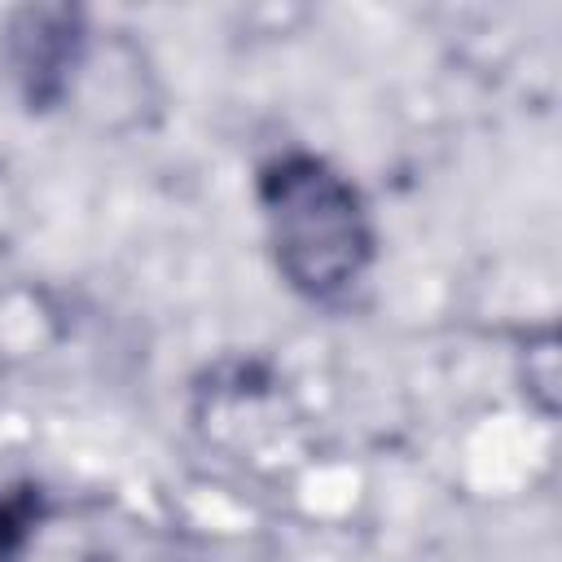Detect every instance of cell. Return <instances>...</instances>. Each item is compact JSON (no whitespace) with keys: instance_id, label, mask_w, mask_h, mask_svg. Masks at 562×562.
<instances>
[{"instance_id":"obj_1","label":"cell","mask_w":562,"mask_h":562,"mask_svg":"<svg viewBox=\"0 0 562 562\" xmlns=\"http://www.w3.org/2000/svg\"><path fill=\"white\" fill-rule=\"evenodd\" d=\"M259 206L281 277L303 299H338L373 263V220L360 189L321 154L290 149L259 167Z\"/></svg>"},{"instance_id":"obj_2","label":"cell","mask_w":562,"mask_h":562,"mask_svg":"<svg viewBox=\"0 0 562 562\" xmlns=\"http://www.w3.org/2000/svg\"><path fill=\"white\" fill-rule=\"evenodd\" d=\"M88 22L75 4H26L13 9L0 35L4 70L31 114H48L70 97L75 70L83 66Z\"/></svg>"},{"instance_id":"obj_3","label":"cell","mask_w":562,"mask_h":562,"mask_svg":"<svg viewBox=\"0 0 562 562\" xmlns=\"http://www.w3.org/2000/svg\"><path fill=\"white\" fill-rule=\"evenodd\" d=\"M48 487L35 474L0 470V562H22L48 518Z\"/></svg>"}]
</instances>
